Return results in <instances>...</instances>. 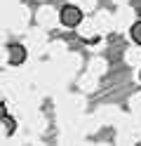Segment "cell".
Segmentation results:
<instances>
[{
  "label": "cell",
  "mask_w": 141,
  "mask_h": 146,
  "mask_svg": "<svg viewBox=\"0 0 141 146\" xmlns=\"http://www.w3.org/2000/svg\"><path fill=\"white\" fill-rule=\"evenodd\" d=\"M82 19H85V14H82V10L78 5H64L61 7V12H59V24L61 26H66V29H75V26H80L82 24Z\"/></svg>",
  "instance_id": "6da1fadb"
},
{
  "label": "cell",
  "mask_w": 141,
  "mask_h": 146,
  "mask_svg": "<svg viewBox=\"0 0 141 146\" xmlns=\"http://www.w3.org/2000/svg\"><path fill=\"white\" fill-rule=\"evenodd\" d=\"M0 130H3V137H12V134L17 132V120H14L9 113L0 115Z\"/></svg>",
  "instance_id": "3957f363"
},
{
  "label": "cell",
  "mask_w": 141,
  "mask_h": 146,
  "mask_svg": "<svg viewBox=\"0 0 141 146\" xmlns=\"http://www.w3.org/2000/svg\"><path fill=\"white\" fill-rule=\"evenodd\" d=\"M26 59H28V50L24 47L21 42L7 45V64L9 66H19V64H24Z\"/></svg>",
  "instance_id": "7a4b0ae2"
},
{
  "label": "cell",
  "mask_w": 141,
  "mask_h": 146,
  "mask_svg": "<svg viewBox=\"0 0 141 146\" xmlns=\"http://www.w3.org/2000/svg\"><path fill=\"white\" fill-rule=\"evenodd\" d=\"M129 38L134 40L136 45H141V21H134L129 26Z\"/></svg>",
  "instance_id": "277c9868"
},
{
  "label": "cell",
  "mask_w": 141,
  "mask_h": 146,
  "mask_svg": "<svg viewBox=\"0 0 141 146\" xmlns=\"http://www.w3.org/2000/svg\"><path fill=\"white\" fill-rule=\"evenodd\" d=\"M7 113V106H5V102H0V115H5Z\"/></svg>",
  "instance_id": "5b68a950"
},
{
  "label": "cell",
  "mask_w": 141,
  "mask_h": 146,
  "mask_svg": "<svg viewBox=\"0 0 141 146\" xmlns=\"http://www.w3.org/2000/svg\"><path fill=\"white\" fill-rule=\"evenodd\" d=\"M139 78H141V71H139Z\"/></svg>",
  "instance_id": "8992f818"
}]
</instances>
